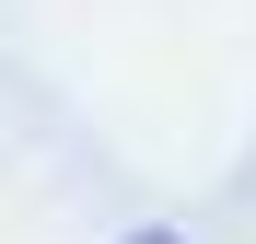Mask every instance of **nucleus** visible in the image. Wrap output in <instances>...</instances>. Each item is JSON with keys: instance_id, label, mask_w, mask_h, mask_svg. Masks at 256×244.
I'll return each mask as SVG.
<instances>
[{"instance_id": "nucleus-1", "label": "nucleus", "mask_w": 256, "mask_h": 244, "mask_svg": "<svg viewBox=\"0 0 256 244\" xmlns=\"http://www.w3.org/2000/svg\"><path fill=\"white\" fill-rule=\"evenodd\" d=\"M152 244H163V233H152Z\"/></svg>"}]
</instances>
